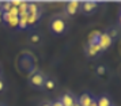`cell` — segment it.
Masks as SVG:
<instances>
[{
    "instance_id": "obj_8",
    "label": "cell",
    "mask_w": 121,
    "mask_h": 106,
    "mask_svg": "<svg viewBox=\"0 0 121 106\" xmlns=\"http://www.w3.org/2000/svg\"><path fill=\"white\" fill-rule=\"evenodd\" d=\"M93 98L94 97L91 94H88V93H83V94L78 98V102H79V105L80 106H90Z\"/></svg>"
},
{
    "instance_id": "obj_17",
    "label": "cell",
    "mask_w": 121,
    "mask_h": 106,
    "mask_svg": "<svg viewBox=\"0 0 121 106\" xmlns=\"http://www.w3.org/2000/svg\"><path fill=\"white\" fill-rule=\"evenodd\" d=\"M73 106H80V105H79V102L76 101V102H75V105H73Z\"/></svg>"
},
{
    "instance_id": "obj_3",
    "label": "cell",
    "mask_w": 121,
    "mask_h": 106,
    "mask_svg": "<svg viewBox=\"0 0 121 106\" xmlns=\"http://www.w3.org/2000/svg\"><path fill=\"white\" fill-rule=\"evenodd\" d=\"M97 45L99 46V49H101V52H104V50L109 49L110 46L113 45V39L109 37V34L106 33H99L98 35V41H97Z\"/></svg>"
},
{
    "instance_id": "obj_16",
    "label": "cell",
    "mask_w": 121,
    "mask_h": 106,
    "mask_svg": "<svg viewBox=\"0 0 121 106\" xmlns=\"http://www.w3.org/2000/svg\"><path fill=\"white\" fill-rule=\"evenodd\" d=\"M50 106H63V105H61L60 99H57V101H53V102H52V105H50Z\"/></svg>"
},
{
    "instance_id": "obj_19",
    "label": "cell",
    "mask_w": 121,
    "mask_h": 106,
    "mask_svg": "<svg viewBox=\"0 0 121 106\" xmlns=\"http://www.w3.org/2000/svg\"><path fill=\"white\" fill-rule=\"evenodd\" d=\"M0 75H1V64H0Z\"/></svg>"
},
{
    "instance_id": "obj_2",
    "label": "cell",
    "mask_w": 121,
    "mask_h": 106,
    "mask_svg": "<svg viewBox=\"0 0 121 106\" xmlns=\"http://www.w3.org/2000/svg\"><path fill=\"white\" fill-rule=\"evenodd\" d=\"M45 80H46V75L44 72L38 71V69H34V72L29 76V83L31 84L33 87H35V89L44 87Z\"/></svg>"
},
{
    "instance_id": "obj_15",
    "label": "cell",
    "mask_w": 121,
    "mask_h": 106,
    "mask_svg": "<svg viewBox=\"0 0 121 106\" xmlns=\"http://www.w3.org/2000/svg\"><path fill=\"white\" fill-rule=\"evenodd\" d=\"M52 105V102L50 101H44V102H41L39 103V106H50Z\"/></svg>"
},
{
    "instance_id": "obj_10",
    "label": "cell",
    "mask_w": 121,
    "mask_h": 106,
    "mask_svg": "<svg viewBox=\"0 0 121 106\" xmlns=\"http://www.w3.org/2000/svg\"><path fill=\"white\" fill-rule=\"evenodd\" d=\"M44 87L46 90H53L56 87V80L52 78H46V80H45V83H44Z\"/></svg>"
},
{
    "instance_id": "obj_9",
    "label": "cell",
    "mask_w": 121,
    "mask_h": 106,
    "mask_svg": "<svg viewBox=\"0 0 121 106\" xmlns=\"http://www.w3.org/2000/svg\"><path fill=\"white\" fill-rule=\"evenodd\" d=\"M97 99V106H113L112 105V101L108 95H101L98 98H95Z\"/></svg>"
},
{
    "instance_id": "obj_14",
    "label": "cell",
    "mask_w": 121,
    "mask_h": 106,
    "mask_svg": "<svg viewBox=\"0 0 121 106\" xmlns=\"http://www.w3.org/2000/svg\"><path fill=\"white\" fill-rule=\"evenodd\" d=\"M6 90V80H4V76L0 75V93H3Z\"/></svg>"
},
{
    "instance_id": "obj_18",
    "label": "cell",
    "mask_w": 121,
    "mask_h": 106,
    "mask_svg": "<svg viewBox=\"0 0 121 106\" xmlns=\"http://www.w3.org/2000/svg\"><path fill=\"white\" fill-rule=\"evenodd\" d=\"M1 8H3V3H0V11H1Z\"/></svg>"
},
{
    "instance_id": "obj_1",
    "label": "cell",
    "mask_w": 121,
    "mask_h": 106,
    "mask_svg": "<svg viewBox=\"0 0 121 106\" xmlns=\"http://www.w3.org/2000/svg\"><path fill=\"white\" fill-rule=\"evenodd\" d=\"M49 29L55 35H61L67 30V22L61 15H55V17H52L49 22Z\"/></svg>"
},
{
    "instance_id": "obj_5",
    "label": "cell",
    "mask_w": 121,
    "mask_h": 106,
    "mask_svg": "<svg viewBox=\"0 0 121 106\" xmlns=\"http://www.w3.org/2000/svg\"><path fill=\"white\" fill-rule=\"evenodd\" d=\"M80 11V1H69L65 4V14L68 17H75Z\"/></svg>"
},
{
    "instance_id": "obj_7",
    "label": "cell",
    "mask_w": 121,
    "mask_h": 106,
    "mask_svg": "<svg viewBox=\"0 0 121 106\" xmlns=\"http://www.w3.org/2000/svg\"><path fill=\"white\" fill-rule=\"evenodd\" d=\"M99 53H101V49H99V46L97 44H88L86 46V55L88 57H95Z\"/></svg>"
},
{
    "instance_id": "obj_11",
    "label": "cell",
    "mask_w": 121,
    "mask_h": 106,
    "mask_svg": "<svg viewBox=\"0 0 121 106\" xmlns=\"http://www.w3.org/2000/svg\"><path fill=\"white\" fill-rule=\"evenodd\" d=\"M30 42L33 45H38L41 42V35L39 34H31L30 35Z\"/></svg>"
},
{
    "instance_id": "obj_6",
    "label": "cell",
    "mask_w": 121,
    "mask_h": 106,
    "mask_svg": "<svg viewBox=\"0 0 121 106\" xmlns=\"http://www.w3.org/2000/svg\"><path fill=\"white\" fill-rule=\"evenodd\" d=\"M59 99H60V102H61V105L63 106H73L75 105V102L78 101V98L72 94V93L68 91V93H64Z\"/></svg>"
},
{
    "instance_id": "obj_4",
    "label": "cell",
    "mask_w": 121,
    "mask_h": 106,
    "mask_svg": "<svg viewBox=\"0 0 121 106\" xmlns=\"http://www.w3.org/2000/svg\"><path fill=\"white\" fill-rule=\"evenodd\" d=\"M97 8H98V3H95V1H83V3H80V11L84 15L94 14Z\"/></svg>"
},
{
    "instance_id": "obj_13",
    "label": "cell",
    "mask_w": 121,
    "mask_h": 106,
    "mask_svg": "<svg viewBox=\"0 0 121 106\" xmlns=\"http://www.w3.org/2000/svg\"><path fill=\"white\" fill-rule=\"evenodd\" d=\"M105 73H106V67H105V65L97 67V75H98V76H104Z\"/></svg>"
},
{
    "instance_id": "obj_12",
    "label": "cell",
    "mask_w": 121,
    "mask_h": 106,
    "mask_svg": "<svg viewBox=\"0 0 121 106\" xmlns=\"http://www.w3.org/2000/svg\"><path fill=\"white\" fill-rule=\"evenodd\" d=\"M39 17H41V15H30V14H27V25H34V23H37Z\"/></svg>"
},
{
    "instance_id": "obj_20",
    "label": "cell",
    "mask_w": 121,
    "mask_h": 106,
    "mask_svg": "<svg viewBox=\"0 0 121 106\" xmlns=\"http://www.w3.org/2000/svg\"><path fill=\"white\" fill-rule=\"evenodd\" d=\"M0 106H6V105H4V103H0Z\"/></svg>"
}]
</instances>
